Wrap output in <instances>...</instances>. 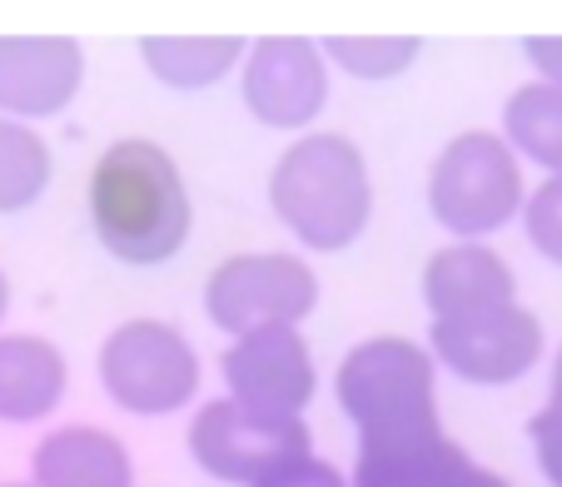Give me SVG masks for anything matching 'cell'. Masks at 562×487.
<instances>
[{
	"mask_svg": "<svg viewBox=\"0 0 562 487\" xmlns=\"http://www.w3.org/2000/svg\"><path fill=\"white\" fill-rule=\"evenodd\" d=\"M528 438H532V453H538L542 477H548L552 487H562V408H548V403H542L528 423Z\"/></svg>",
	"mask_w": 562,
	"mask_h": 487,
	"instance_id": "ffe728a7",
	"label": "cell"
},
{
	"mask_svg": "<svg viewBox=\"0 0 562 487\" xmlns=\"http://www.w3.org/2000/svg\"><path fill=\"white\" fill-rule=\"evenodd\" d=\"M434 363L483 388L518 383L542 359V318L522 304H498L463 318H434L428 329Z\"/></svg>",
	"mask_w": 562,
	"mask_h": 487,
	"instance_id": "ba28073f",
	"label": "cell"
},
{
	"mask_svg": "<svg viewBox=\"0 0 562 487\" xmlns=\"http://www.w3.org/2000/svg\"><path fill=\"white\" fill-rule=\"evenodd\" d=\"M86 50L70 35H0V115L50 120L80 95Z\"/></svg>",
	"mask_w": 562,
	"mask_h": 487,
	"instance_id": "8fae6325",
	"label": "cell"
},
{
	"mask_svg": "<svg viewBox=\"0 0 562 487\" xmlns=\"http://www.w3.org/2000/svg\"><path fill=\"white\" fill-rule=\"evenodd\" d=\"M100 383L135 418H165L200 393V353L165 318H125L100 343Z\"/></svg>",
	"mask_w": 562,
	"mask_h": 487,
	"instance_id": "5b68a950",
	"label": "cell"
},
{
	"mask_svg": "<svg viewBox=\"0 0 562 487\" xmlns=\"http://www.w3.org/2000/svg\"><path fill=\"white\" fill-rule=\"evenodd\" d=\"M503 139L513 155L542 165L548 174H562V86L532 80L513 90L503 105Z\"/></svg>",
	"mask_w": 562,
	"mask_h": 487,
	"instance_id": "2e32d148",
	"label": "cell"
},
{
	"mask_svg": "<svg viewBox=\"0 0 562 487\" xmlns=\"http://www.w3.org/2000/svg\"><path fill=\"white\" fill-rule=\"evenodd\" d=\"M86 209L95 224V239L120 264L135 269H155L180 254L194 219L175 155L145 135L100 149L86 180Z\"/></svg>",
	"mask_w": 562,
	"mask_h": 487,
	"instance_id": "7a4b0ae2",
	"label": "cell"
},
{
	"mask_svg": "<svg viewBox=\"0 0 562 487\" xmlns=\"http://www.w3.org/2000/svg\"><path fill=\"white\" fill-rule=\"evenodd\" d=\"M308 453H314V433L304 418H269L234 398L204 403L190 423V457L229 487H259Z\"/></svg>",
	"mask_w": 562,
	"mask_h": 487,
	"instance_id": "52a82bcc",
	"label": "cell"
},
{
	"mask_svg": "<svg viewBox=\"0 0 562 487\" xmlns=\"http://www.w3.org/2000/svg\"><path fill=\"white\" fill-rule=\"evenodd\" d=\"M269 204L304 249L339 254L359 244L373 219V180L363 149L334 129L294 139L269 170Z\"/></svg>",
	"mask_w": 562,
	"mask_h": 487,
	"instance_id": "3957f363",
	"label": "cell"
},
{
	"mask_svg": "<svg viewBox=\"0 0 562 487\" xmlns=\"http://www.w3.org/2000/svg\"><path fill=\"white\" fill-rule=\"evenodd\" d=\"M249 45L239 35H145L139 55H145L149 75L175 90H204L214 80L245 60Z\"/></svg>",
	"mask_w": 562,
	"mask_h": 487,
	"instance_id": "9a60e30c",
	"label": "cell"
},
{
	"mask_svg": "<svg viewBox=\"0 0 562 487\" xmlns=\"http://www.w3.org/2000/svg\"><path fill=\"white\" fill-rule=\"evenodd\" d=\"M522 165L493 129H463L438 149L428 170V214L463 244L503 229L522 214Z\"/></svg>",
	"mask_w": 562,
	"mask_h": 487,
	"instance_id": "277c9868",
	"label": "cell"
},
{
	"mask_svg": "<svg viewBox=\"0 0 562 487\" xmlns=\"http://www.w3.org/2000/svg\"><path fill=\"white\" fill-rule=\"evenodd\" d=\"M0 487H31V483H0Z\"/></svg>",
	"mask_w": 562,
	"mask_h": 487,
	"instance_id": "484cf974",
	"label": "cell"
},
{
	"mask_svg": "<svg viewBox=\"0 0 562 487\" xmlns=\"http://www.w3.org/2000/svg\"><path fill=\"white\" fill-rule=\"evenodd\" d=\"M55 174L50 145L31 125L0 115V214H21L45 194Z\"/></svg>",
	"mask_w": 562,
	"mask_h": 487,
	"instance_id": "e0dca14e",
	"label": "cell"
},
{
	"mask_svg": "<svg viewBox=\"0 0 562 487\" xmlns=\"http://www.w3.org/2000/svg\"><path fill=\"white\" fill-rule=\"evenodd\" d=\"M329 100L324 50L304 35H265L245 50V110L269 129H308Z\"/></svg>",
	"mask_w": 562,
	"mask_h": 487,
	"instance_id": "9c48e42d",
	"label": "cell"
},
{
	"mask_svg": "<svg viewBox=\"0 0 562 487\" xmlns=\"http://www.w3.org/2000/svg\"><path fill=\"white\" fill-rule=\"evenodd\" d=\"M318 304V274L299 254H229L204 279V314L214 329L245 339L265 329H299Z\"/></svg>",
	"mask_w": 562,
	"mask_h": 487,
	"instance_id": "8992f818",
	"label": "cell"
},
{
	"mask_svg": "<svg viewBox=\"0 0 562 487\" xmlns=\"http://www.w3.org/2000/svg\"><path fill=\"white\" fill-rule=\"evenodd\" d=\"M5 308H11V279H5V269H0V318H5Z\"/></svg>",
	"mask_w": 562,
	"mask_h": 487,
	"instance_id": "d4e9b609",
	"label": "cell"
},
{
	"mask_svg": "<svg viewBox=\"0 0 562 487\" xmlns=\"http://www.w3.org/2000/svg\"><path fill=\"white\" fill-rule=\"evenodd\" d=\"M229 398L269 418H299L318 393V369L299 329H265L234 339L220 359Z\"/></svg>",
	"mask_w": 562,
	"mask_h": 487,
	"instance_id": "30bf717a",
	"label": "cell"
},
{
	"mask_svg": "<svg viewBox=\"0 0 562 487\" xmlns=\"http://www.w3.org/2000/svg\"><path fill=\"white\" fill-rule=\"evenodd\" d=\"M548 408H562V349H558V363H552V388H548Z\"/></svg>",
	"mask_w": 562,
	"mask_h": 487,
	"instance_id": "cb8c5ba5",
	"label": "cell"
},
{
	"mask_svg": "<svg viewBox=\"0 0 562 487\" xmlns=\"http://www.w3.org/2000/svg\"><path fill=\"white\" fill-rule=\"evenodd\" d=\"M31 487H135V463L110 428L65 423L35 443Z\"/></svg>",
	"mask_w": 562,
	"mask_h": 487,
	"instance_id": "4fadbf2b",
	"label": "cell"
},
{
	"mask_svg": "<svg viewBox=\"0 0 562 487\" xmlns=\"http://www.w3.org/2000/svg\"><path fill=\"white\" fill-rule=\"evenodd\" d=\"M339 408L359 423V487H443L468 453L443 433L434 353L398 333L359 343L334 373Z\"/></svg>",
	"mask_w": 562,
	"mask_h": 487,
	"instance_id": "6da1fadb",
	"label": "cell"
},
{
	"mask_svg": "<svg viewBox=\"0 0 562 487\" xmlns=\"http://www.w3.org/2000/svg\"><path fill=\"white\" fill-rule=\"evenodd\" d=\"M522 55L538 65V75L548 86H562V35H528V41H522Z\"/></svg>",
	"mask_w": 562,
	"mask_h": 487,
	"instance_id": "7402d4cb",
	"label": "cell"
},
{
	"mask_svg": "<svg viewBox=\"0 0 562 487\" xmlns=\"http://www.w3.org/2000/svg\"><path fill=\"white\" fill-rule=\"evenodd\" d=\"M424 41L418 35H329L324 41V55L334 65H344L359 80H393L404 75L408 65L418 60Z\"/></svg>",
	"mask_w": 562,
	"mask_h": 487,
	"instance_id": "ac0fdd59",
	"label": "cell"
},
{
	"mask_svg": "<svg viewBox=\"0 0 562 487\" xmlns=\"http://www.w3.org/2000/svg\"><path fill=\"white\" fill-rule=\"evenodd\" d=\"M259 487H344V477H339V467L334 463H324V457H299V463H289V467H279L274 477H265Z\"/></svg>",
	"mask_w": 562,
	"mask_h": 487,
	"instance_id": "44dd1931",
	"label": "cell"
},
{
	"mask_svg": "<svg viewBox=\"0 0 562 487\" xmlns=\"http://www.w3.org/2000/svg\"><path fill=\"white\" fill-rule=\"evenodd\" d=\"M522 224H528L532 249L542 259H552V264H562V174H548L522 200Z\"/></svg>",
	"mask_w": 562,
	"mask_h": 487,
	"instance_id": "d6986e66",
	"label": "cell"
},
{
	"mask_svg": "<svg viewBox=\"0 0 562 487\" xmlns=\"http://www.w3.org/2000/svg\"><path fill=\"white\" fill-rule=\"evenodd\" d=\"M424 304L434 318H463L498 304H518V279L488 244H448L424 264Z\"/></svg>",
	"mask_w": 562,
	"mask_h": 487,
	"instance_id": "7c38bea8",
	"label": "cell"
},
{
	"mask_svg": "<svg viewBox=\"0 0 562 487\" xmlns=\"http://www.w3.org/2000/svg\"><path fill=\"white\" fill-rule=\"evenodd\" d=\"M70 363L41 333H0V423H41L60 408Z\"/></svg>",
	"mask_w": 562,
	"mask_h": 487,
	"instance_id": "5bb4252c",
	"label": "cell"
},
{
	"mask_svg": "<svg viewBox=\"0 0 562 487\" xmlns=\"http://www.w3.org/2000/svg\"><path fill=\"white\" fill-rule=\"evenodd\" d=\"M443 487H508V483H503V477L498 473H488V467H477L473 463V457H468V463L463 467H458V473L453 477H448V483Z\"/></svg>",
	"mask_w": 562,
	"mask_h": 487,
	"instance_id": "603a6c76",
	"label": "cell"
}]
</instances>
